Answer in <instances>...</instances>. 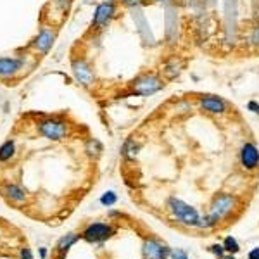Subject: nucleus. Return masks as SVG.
Masks as SVG:
<instances>
[{"mask_svg":"<svg viewBox=\"0 0 259 259\" xmlns=\"http://www.w3.org/2000/svg\"><path fill=\"white\" fill-rule=\"evenodd\" d=\"M166 80L157 73H142L128 85V94L135 97H151L164 90Z\"/></svg>","mask_w":259,"mask_h":259,"instance_id":"obj_1","label":"nucleus"},{"mask_svg":"<svg viewBox=\"0 0 259 259\" xmlns=\"http://www.w3.org/2000/svg\"><path fill=\"white\" fill-rule=\"evenodd\" d=\"M36 130L38 133L47 140H64L66 137H70L71 133V126L68 121L60 119V118H45L36 123Z\"/></svg>","mask_w":259,"mask_h":259,"instance_id":"obj_2","label":"nucleus"},{"mask_svg":"<svg viewBox=\"0 0 259 259\" xmlns=\"http://www.w3.org/2000/svg\"><path fill=\"white\" fill-rule=\"evenodd\" d=\"M168 209L173 213V216H175L180 223L187 226H197V223H199L201 220L196 208L188 206L187 202H183L181 199H176V197H169L168 199Z\"/></svg>","mask_w":259,"mask_h":259,"instance_id":"obj_3","label":"nucleus"},{"mask_svg":"<svg viewBox=\"0 0 259 259\" xmlns=\"http://www.w3.org/2000/svg\"><path fill=\"white\" fill-rule=\"evenodd\" d=\"M116 12H118V2L116 0H104L99 6L95 7L94 19H92V28L94 30H106L111 24L112 19L116 18Z\"/></svg>","mask_w":259,"mask_h":259,"instance_id":"obj_4","label":"nucleus"},{"mask_svg":"<svg viewBox=\"0 0 259 259\" xmlns=\"http://www.w3.org/2000/svg\"><path fill=\"white\" fill-rule=\"evenodd\" d=\"M237 204H238L237 197L232 196V193H225V192L216 193L211 202V211H209V214H213L214 218L221 220V218L228 216L237 208Z\"/></svg>","mask_w":259,"mask_h":259,"instance_id":"obj_5","label":"nucleus"},{"mask_svg":"<svg viewBox=\"0 0 259 259\" xmlns=\"http://www.w3.org/2000/svg\"><path fill=\"white\" fill-rule=\"evenodd\" d=\"M199 107L202 112L211 116H223L230 111L228 102L220 95H213V94H206L199 97Z\"/></svg>","mask_w":259,"mask_h":259,"instance_id":"obj_6","label":"nucleus"},{"mask_svg":"<svg viewBox=\"0 0 259 259\" xmlns=\"http://www.w3.org/2000/svg\"><path fill=\"white\" fill-rule=\"evenodd\" d=\"M71 70H73L75 78L80 82V85H83V87H92V85H94L95 73H94V68L90 66V62H88L87 59H83V57L73 59Z\"/></svg>","mask_w":259,"mask_h":259,"instance_id":"obj_7","label":"nucleus"},{"mask_svg":"<svg viewBox=\"0 0 259 259\" xmlns=\"http://www.w3.org/2000/svg\"><path fill=\"white\" fill-rule=\"evenodd\" d=\"M114 226L109 225V223H94V225H88L85 228V232L82 233V237L90 244H97V242H104L107 238H111L114 235Z\"/></svg>","mask_w":259,"mask_h":259,"instance_id":"obj_8","label":"nucleus"},{"mask_svg":"<svg viewBox=\"0 0 259 259\" xmlns=\"http://www.w3.org/2000/svg\"><path fill=\"white\" fill-rule=\"evenodd\" d=\"M238 159H240V164L245 171H254V169L259 168V149L256 144L252 142H245L242 144L240 152H238Z\"/></svg>","mask_w":259,"mask_h":259,"instance_id":"obj_9","label":"nucleus"},{"mask_svg":"<svg viewBox=\"0 0 259 259\" xmlns=\"http://www.w3.org/2000/svg\"><path fill=\"white\" fill-rule=\"evenodd\" d=\"M144 259H168L171 256V249L156 238H149L144 244Z\"/></svg>","mask_w":259,"mask_h":259,"instance_id":"obj_10","label":"nucleus"},{"mask_svg":"<svg viewBox=\"0 0 259 259\" xmlns=\"http://www.w3.org/2000/svg\"><path fill=\"white\" fill-rule=\"evenodd\" d=\"M185 70V60L180 57H169L166 62L163 64V71H161V76L166 80V82H173L178 76L183 73Z\"/></svg>","mask_w":259,"mask_h":259,"instance_id":"obj_11","label":"nucleus"},{"mask_svg":"<svg viewBox=\"0 0 259 259\" xmlns=\"http://www.w3.org/2000/svg\"><path fill=\"white\" fill-rule=\"evenodd\" d=\"M54 40H55V31L48 30V28H43V30L38 33V36L33 40V48L38 52V54L45 55L52 48V45H54Z\"/></svg>","mask_w":259,"mask_h":259,"instance_id":"obj_12","label":"nucleus"},{"mask_svg":"<svg viewBox=\"0 0 259 259\" xmlns=\"http://www.w3.org/2000/svg\"><path fill=\"white\" fill-rule=\"evenodd\" d=\"M23 70V60L16 57H0V78H12Z\"/></svg>","mask_w":259,"mask_h":259,"instance_id":"obj_13","label":"nucleus"},{"mask_svg":"<svg viewBox=\"0 0 259 259\" xmlns=\"http://www.w3.org/2000/svg\"><path fill=\"white\" fill-rule=\"evenodd\" d=\"M176 14L171 21V7H168V16H166V31H164L168 45H175V43H178L176 42L178 40V16Z\"/></svg>","mask_w":259,"mask_h":259,"instance_id":"obj_14","label":"nucleus"},{"mask_svg":"<svg viewBox=\"0 0 259 259\" xmlns=\"http://www.w3.org/2000/svg\"><path fill=\"white\" fill-rule=\"evenodd\" d=\"M4 196L11 202H14V204H23V202L26 201V192L16 183H7L6 187H4Z\"/></svg>","mask_w":259,"mask_h":259,"instance_id":"obj_15","label":"nucleus"},{"mask_svg":"<svg viewBox=\"0 0 259 259\" xmlns=\"http://www.w3.org/2000/svg\"><path fill=\"white\" fill-rule=\"evenodd\" d=\"M80 238L78 233H70V235L62 237L60 240L57 242V245H55V252H57V259H64L68 254V250H70V247L73 244H75L76 240Z\"/></svg>","mask_w":259,"mask_h":259,"instance_id":"obj_16","label":"nucleus"},{"mask_svg":"<svg viewBox=\"0 0 259 259\" xmlns=\"http://www.w3.org/2000/svg\"><path fill=\"white\" fill-rule=\"evenodd\" d=\"M16 152V144L14 140H6L2 144V147H0V163H4V161H9L12 156H14Z\"/></svg>","mask_w":259,"mask_h":259,"instance_id":"obj_17","label":"nucleus"},{"mask_svg":"<svg viewBox=\"0 0 259 259\" xmlns=\"http://www.w3.org/2000/svg\"><path fill=\"white\" fill-rule=\"evenodd\" d=\"M139 151H140V145L135 144V140H126V144L123 145V156L126 159H135Z\"/></svg>","mask_w":259,"mask_h":259,"instance_id":"obj_18","label":"nucleus"},{"mask_svg":"<svg viewBox=\"0 0 259 259\" xmlns=\"http://www.w3.org/2000/svg\"><path fill=\"white\" fill-rule=\"evenodd\" d=\"M223 249H225V252H228V254H237L238 250H240V245H238V242L233 237H226L223 242Z\"/></svg>","mask_w":259,"mask_h":259,"instance_id":"obj_19","label":"nucleus"},{"mask_svg":"<svg viewBox=\"0 0 259 259\" xmlns=\"http://www.w3.org/2000/svg\"><path fill=\"white\" fill-rule=\"evenodd\" d=\"M85 151H87L88 154H100L102 152V144H100L99 140H95V139H90L87 142V149H85Z\"/></svg>","mask_w":259,"mask_h":259,"instance_id":"obj_20","label":"nucleus"},{"mask_svg":"<svg viewBox=\"0 0 259 259\" xmlns=\"http://www.w3.org/2000/svg\"><path fill=\"white\" fill-rule=\"evenodd\" d=\"M116 201H118V196H116L114 192H106L102 197H100V204L102 206H112V204H116Z\"/></svg>","mask_w":259,"mask_h":259,"instance_id":"obj_21","label":"nucleus"},{"mask_svg":"<svg viewBox=\"0 0 259 259\" xmlns=\"http://www.w3.org/2000/svg\"><path fill=\"white\" fill-rule=\"evenodd\" d=\"M123 6L126 7H132V9H139L140 6H144V4H147L149 0H119Z\"/></svg>","mask_w":259,"mask_h":259,"instance_id":"obj_22","label":"nucleus"},{"mask_svg":"<svg viewBox=\"0 0 259 259\" xmlns=\"http://www.w3.org/2000/svg\"><path fill=\"white\" fill-rule=\"evenodd\" d=\"M209 250H211V252L214 254V256H218L220 259L225 256V249H223V245H218V244H214V245H211V247H209Z\"/></svg>","mask_w":259,"mask_h":259,"instance_id":"obj_23","label":"nucleus"},{"mask_svg":"<svg viewBox=\"0 0 259 259\" xmlns=\"http://www.w3.org/2000/svg\"><path fill=\"white\" fill-rule=\"evenodd\" d=\"M171 257L173 259H188V254L183 249H175L171 250Z\"/></svg>","mask_w":259,"mask_h":259,"instance_id":"obj_24","label":"nucleus"},{"mask_svg":"<svg viewBox=\"0 0 259 259\" xmlns=\"http://www.w3.org/2000/svg\"><path fill=\"white\" fill-rule=\"evenodd\" d=\"M247 111H250L252 114H259V102H257V100H249V102H247Z\"/></svg>","mask_w":259,"mask_h":259,"instance_id":"obj_25","label":"nucleus"},{"mask_svg":"<svg viewBox=\"0 0 259 259\" xmlns=\"http://www.w3.org/2000/svg\"><path fill=\"white\" fill-rule=\"evenodd\" d=\"M250 42H252L254 45L259 48V24L252 30V35H250Z\"/></svg>","mask_w":259,"mask_h":259,"instance_id":"obj_26","label":"nucleus"},{"mask_svg":"<svg viewBox=\"0 0 259 259\" xmlns=\"http://www.w3.org/2000/svg\"><path fill=\"white\" fill-rule=\"evenodd\" d=\"M21 259H33V256H31V250L28 247L21 249Z\"/></svg>","mask_w":259,"mask_h":259,"instance_id":"obj_27","label":"nucleus"},{"mask_svg":"<svg viewBox=\"0 0 259 259\" xmlns=\"http://www.w3.org/2000/svg\"><path fill=\"white\" fill-rule=\"evenodd\" d=\"M249 259H259V247L250 250V252H249Z\"/></svg>","mask_w":259,"mask_h":259,"instance_id":"obj_28","label":"nucleus"},{"mask_svg":"<svg viewBox=\"0 0 259 259\" xmlns=\"http://www.w3.org/2000/svg\"><path fill=\"white\" fill-rule=\"evenodd\" d=\"M40 256H42V259H45V257H47V249H45V247L40 249Z\"/></svg>","mask_w":259,"mask_h":259,"instance_id":"obj_29","label":"nucleus"},{"mask_svg":"<svg viewBox=\"0 0 259 259\" xmlns=\"http://www.w3.org/2000/svg\"><path fill=\"white\" fill-rule=\"evenodd\" d=\"M221 259H235V257H233L232 254H228V256H223V257H221Z\"/></svg>","mask_w":259,"mask_h":259,"instance_id":"obj_30","label":"nucleus"},{"mask_svg":"<svg viewBox=\"0 0 259 259\" xmlns=\"http://www.w3.org/2000/svg\"><path fill=\"white\" fill-rule=\"evenodd\" d=\"M149 2H168V0H149Z\"/></svg>","mask_w":259,"mask_h":259,"instance_id":"obj_31","label":"nucleus"},{"mask_svg":"<svg viewBox=\"0 0 259 259\" xmlns=\"http://www.w3.org/2000/svg\"><path fill=\"white\" fill-rule=\"evenodd\" d=\"M185 2H197V0H185Z\"/></svg>","mask_w":259,"mask_h":259,"instance_id":"obj_32","label":"nucleus"}]
</instances>
